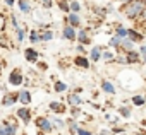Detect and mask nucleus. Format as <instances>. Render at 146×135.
<instances>
[{
  "label": "nucleus",
  "instance_id": "1",
  "mask_svg": "<svg viewBox=\"0 0 146 135\" xmlns=\"http://www.w3.org/2000/svg\"><path fill=\"white\" fill-rule=\"evenodd\" d=\"M115 82L120 86L122 91L127 92H136L144 86V79L137 70L127 69V67H122V69L115 74Z\"/></svg>",
  "mask_w": 146,
  "mask_h": 135
},
{
  "label": "nucleus",
  "instance_id": "2",
  "mask_svg": "<svg viewBox=\"0 0 146 135\" xmlns=\"http://www.w3.org/2000/svg\"><path fill=\"white\" fill-rule=\"evenodd\" d=\"M144 7H146V5L141 2V0H131V2H127V4L119 5V9H117V10H119V14H122V16H124V19L136 22V21L139 19V16L143 14Z\"/></svg>",
  "mask_w": 146,
  "mask_h": 135
},
{
  "label": "nucleus",
  "instance_id": "3",
  "mask_svg": "<svg viewBox=\"0 0 146 135\" xmlns=\"http://www.w3.org/2000/svg\"><path fill=\"white\" fill-rule=\"evenodd\" d=\"M29 21L33 22L35 28H38V29H45V28H52V24H53V16H52L50 10L41 9V7L36 5V7L33 9L31 16H29Z\"/></svg>",
  "mask_w": 146,
  "mask_h": 135
},
{
  "label": "nucleus",
  "instance_id": "4",
  "mask_svg": "<svg viewBox=\"0 0 146 135\" xmlns=\"http://www.w3.org/2000/svg\"><path fill=\"white\" fill-rule=\"evenodd\" d=\"M21 121L16 115H9L4 120H0V135H19L21 132Z\"/></svg>",
  "mask_w": 146,
  "mask_h": 135
},
{
  "label": "nucleus",
  "instance_id": "5",
  "mask_svg": "<svg viewBox=\"0 0 146 135\" xmlns=\"http://www.w3.org/2000/svg\"><path fill=\"white\" fill-rule=\"evenodd\" d=\"M24 79H26V75L23 74L21 69H12L7 75V86L11 89H19L24 86Z\"/></svg>",
  "mask_w": 146,
  "mask_h": 135
},
{
  "label": "nucleus",
  "instance_id": "6",
  "mask_svg": "<svg viewBox=\"0 0 146 135\" xmlns=\"http://www.w3.org/2000/svg\"><path fill=\"white\" fill-rule=\"evenodd\" d=\"M33 123H35L36 130H41V132H45L46 135L55 133L53 125H52V121H50L48 115H38V116H35V118H33Z\"/></svg>",
  "mask_w": 146,
  "mask_h": 135
},
{
  "label": "nucleus",
  "instance_id": "7",
  "mask_svg": "<svg viewBox=\"0 0 146 135\" xmlns=\"http://www.w3.org/2000/svg\"><path fill=\"white\" fill-rule=\"evenodd\" d=\"M14 115L17 116V120L21 121V125L23 126H28V125H31L33 123V109H31V106H19V108H16L14 109Z\"/></svg>",
  "mask_w": 146,
  "mask_h": 135
},
{
  "label": "nucleus",
  "instance_id": "8",
  "mask_svg": "<svg viewBox=\"0 0 146 135\" xmlns=\"http://www.w3.org/2000/svg\"><path fill=\"white\" fill-rule=\"evenodd\" d=\"M46 108H48V111H50L52 115H57V116L67 115V109H69L67 103H65V101H60V99H50L48 104H46Z\"/></svg>",
  "mask_w": 146,
  "mask_h": 135
},
{
  "label": "nucleus",
  "instance_id": "9",
  "mask_svg": "<svg viewBox=\"0 0 146 135\" xmlns=\"http://www.w3.org/2000/svg\"><path fill=\"white\" fill-rule=\"evenodd\" d=\"M23 56H24V62L29 65H36L41 60V53L36 50V46H31V45L23 50Z\"/></svg>",
  "mask_w": 146,
  "mask_h": 135
},
{
  "label": "nucleus",
  "instance_id": "10",
  "mask_svg": "<svg viewBox=\"0 0 146 135\" xmlns=\"http://www.w3.org/2000/svg\"><path fill=\"white\" fill-rule=\"evenodd\" d=\"M76 38H78V29L72 28L69 24H64L60 28V39L65 41V43H76Z\"/></svg>",
  "mask_w": 146,
  "mask_h": 135
},
{
  "label": "nucleus",
  "instance_id": "11",
  "mask_svg": "<svg viewBox=\"0 0 146 135\" xmlns=\"http://www.w3.org/2000/svg\"><path fill=\"white\" fill-rule=\"evenodd\" d=\"M0 104H2L4 108H14L16 104H19V94H17V91H7V92H4V96H2V99H0Z\"/></svg>",
  "mask_w": 146,
  "mask_h": 135
},
{
  "label": "nucleus",
  "instance_id": "12",
  "mask_svg": "<svg viewBox=\"0 0 146 135\" xmlns=\"http://www.w3.org/2000/svg\"><path fill=\"white\" fill-rule=\"evenodd\" d=\"M100 89L103 94L107 96H117L119 94V87H117V82L115 79H103L100 82Z\"/></svg>",
  "mask_w": 146,
  "mask_h": 135
},
{
  "label": "nucleus",
  "instance_id": "13",
  "mask_svg": "<svg viewBox=\"0 0 146 135\" xmlns=\"http://www.w3.org/2000/svg\"><path fill=\"white\" fill-rule=\"evenodd\" d=\"M17 94H19V104L21 106H31L33 104L35 96H33V91L29 87H19Z\"/></svg>",
  "mask_w": 146,
  "mask_h": 135
},
{
  "label": "nucleus",
  "instance_id": "14",
  "mask_svg": "<svg viewBox=\"0 0 146 135\" xmlns=\"http://www.w3.org/2000/svg\"><path fill=\"white\" fill-rule=\"evenodd\" d=\"M76 43H81L84 46H90L93 43V34H91V29L90 28H79L78 29V38H76Z\"/></svg>",
  "mask_w": 146,
  "mask_h": 135
},
{
  "label": "nucleus",
  "instance_id": "15",
  "mask_svg": "<svg viewBox=\"0 0 146 135\" xmlns=\"http://www.w3.org/2000/svg\"><path fill=\"white\" fill-rule=\"evenodd\" d=\"M72 65H74L76 69H79V70H90L93 63H91L88 55H76L72 58Z\"/></svg>",
  "mask_w": 146,
  "mask_h": 135
},
{
  "label": "nucleus",
  "instance_id": "16",
  "mask_svg": "<svg viewBox=\"0 0 146 135\" xmlns=\"http://www.w3.org/2000/svg\"><path fill=\"white\" fill-rule=\"evenodd\" d=\"M28 33H29V28H28V22H23L17 29H14L12 31V34H14V39H16V43L17 45H23L26 39H28Z\"/></svg>",
  "mask_w": 146,
  "mask_h": 135
},
{
  "label": "nucleus",
  "instance_id": "17",
  "mask_svg": "<svg viewBox=\"0 0 146 135\" xmlns=\"http://www.w3.org/2000/svg\"><path fill=\"white\" fill-rule=\"evenodd\" d=\"M64 24H69V26H72V28L79 29V28H83V17H81V14L69 12V14L64 16Z\"/></svg>",
  "mask_w": 146,
  "mask_h": 135
},
{
  "label": "nucleus",
  "instance_id": "18",
  "mask_svg": "<svg viewBox=\"0 0 146 135\" xmlns=\"http://www.w3.org/2000/svg\"><path fill=\"white\" fill-rule=\"evenodd\" d=\"M16 7L21 12V16H24V17H29L33 9H35L33 7V0H16Z\"/></svg>",
  "mask_w": 146,
  "mask_h": 135
},
{
  "label": "nucleus",
  "instance_id": "19",
  "mask_svg": "<svg viewBox=\"0 0 146 135\" xmlns=\"http://www.w3.org/2000/svg\"><path fill=\"white\" fill-rule=\"evenodd\" d=\"M65 103H67V106L70 108V106H83L86 101H84V98L81 96V94H78V92H69L67 96H65V99H64Z\"/></svg>",
  "mask_w": 146,
  "mask_h": 135
},
{
  "label": "nucleus",
  "instance_id": "20",
  "mask_svg": "<svg viewBox=\"0 0 146 135\" xmlns=\"http://www.w3.org/2000/svg\"><path fill=\"white\" fill-rule=\"evenodd\" d=\"M103 45H93L91 48H90V51H88V56H90V60H91V63H100L102 62V51H103Z\"/></svg>",
  "mask_w": 146,
  "mask_h": 135
},
{
  "label": "nucleus",
  "instance_id": "21",
  "mask_svg": "<svg viewBox=\"0 0 146 135\" xmlns=\"http://www.w3.org/2000/svg\"><path fill=\"white\" fill-rule=\"evenodd\" d=\"M48 118H50V121H52V125H53V130L55 132H65V128H67V123H65V118H62V116H57V115H48Z\"/></svg>",
  "mask_w": 146,
  "mask_h": 135
},
{
  "label": "nucleus",
  "instance_id": "22",
  "mask_svg": "<svg viewBox=\"0 0 146 135\" xmlns=\"http://www.w3.org/2000/svg\"><path fill=\"white\" fill-rule=\"evenodd\" d=\"M65 123H67V128H65V133L67 135H78V130L81 126V121L79 120H74V118L67 116L65 118Z\"/></svg>",
  "mask_w": 146,
  "mask_h": 135
},
{
  "label": "nucleus",
  "instance_id": "23",
  "mask_svg": "<svg viewBox=\"0 0 146 135\" xmlns=\"http://www.w3.org/2000/svg\"><path fill=\"white\" fill-rule=\"evenodd\" d=\"M115 113H117L122 120H131V118H132V106H131V104H124V103H120V104L117 106Z\"/></svg>",
  "mask_w": 146,
  "mask_h": 135
},
{
  "label": "nucleus",
  "instance_id": "24",
  "mask_svg": "<svg viewBox=\"0 0 146 135\" xmlns=\"http://www.w3.org/2000/svg\"><path fill=\"white\" fill-rule=\"evenodd\" d=\"M129 103H131V106H134V108H144V106H146V98H144V94H141V92H132L131 98H129Z\"/></svg>",
  "mask_w": 146,
  "mask_h": 135
},
{
  "label": "nucleus",
  "instance_id": "25",
  "mask_svg": "<svg viewBox=\"0 0 146 135\" xmlns=\"http://www.w3.org/2000/svg\"><path fill=\"white\" fill-rule=\"evenodd\" d=\"M127 38L134 43H143L144 41V33L139 29V28H129L127 31Z\"/></svg>",
  "mask_w": 146,
  "mask_h": 135
},
{
  "label": "nucleus",
  "instance_id": "26",
  "mask_svg": "<svg viewBox=\"0 0 146 135\" xmlns=\"http://www.w3.org/2000/svg\"><path fill=\"white\" fill-rule=\"evenodd\" d=\"M125 56H127V63H129V67H132V65H141V63H143V58H141V55H139L137 50L125 51Z\"/></svg>",
  "mask_w": 146,
  "mask_h": 135
},
{
  "label": "nucleus",
  "instance_id": "27",
  "mask_svg": "<svg viewBox=\"0 0 146 135\" xmlns=\"http://www.w3.org/2000/svg\"><path fill=\"white\" fill-rule=\"evenodd\" d=\"M40 38H41V43H52L57 38V33L52 28H45V29H40Z\"/></svg>",
  "mask_w": 146,
  "mask_h": 135
},
{
  "label": "nucleus",
  "instance_id": "28",
  "mask_svg": "<svg viewBox=\"0 0 146 135\" xmlns=\"http://www.w3.org/2000/svg\"><path fill=\"white\" fill-rule=\"evenodd\" d=\"M28 43H31V46L41 45V38H40V29H38V28H29V33H28Z\"/></svg>",
  "mask_w": 146,
  "mask_h": 135
},
{
  "label": "nucleus",
  "instance_id": "29",
  "mask_svg": "<svg viewBox=\"0 0 146 135\" xmlns=\"http://www.w3.org/2000/svg\"><path fill=\"white\" fill-rule=\"evenodd\" d=\"M115 55H117V51L115 50H112V48H103V51H102V62L103 63H107V65H110V63H113L115 62Z\"/></svg>",
  "mask_w": 146,
  "mask_h": 135
},
{
  "label": "nucleus",
  "instance_id": "30",
  "mask_svg": "<svg viewBox=\"0 0 146 135\" xmlns=\"http://www.w3.org/2000/svg\"><path fill=\"white\" fill-rule=\"evenodd\" d=\"M52 91L55 94H65L69 91V84L64 82V81H60V79H55L53 84H52Z\"/></svg>",
  "mask_w": 146,
  "mask_h": 135
},
{
  "label": "nucleus",
  "instance_id": "31",
  "mask_svg": "<svg viewBox=\"0 0 146 135\" xmlns=\"http://www.w3.org/2000/svg\"><path fill=\"white\" fill-rule=\"evenodd\" d=\"M84 9H86V5H84L83 0H70V2H69V10L70 12L81 14V12H84Z\"/></svg>",
  "mask_w": 146,
  "mask_h": 135
},
{
  "label": "nucleus",
  "instance_id": "32",
  "mask_svg": "<svg viewBox=\"0 0 146 135\" xmlns=\"http://www.w3.org/2000/svg\"><path fill=\"white\" fill-rule=\"evenodd\" d=\"M67 115H69L70 118H74V120H79V121H81V118H83L84 111H83V108H81V106H70V108L67 109Z\"/></svg>",
  "mask_w": 146,
  "mask_h": 135
},
{
  "label": "nucleus",
  "instance_id": "33",
  "mask_svg": "<svg viewBox=\"0 0 146 135\" xmlns=\"http://www.w3.org/2000/svg\"><path fill=\"white\" fill-rule=\"evenodd\" d=\"M127 31H129V26H125L122 22H117L113 26V34L119 38H127Z\"/></svg>",
  "mask_w": 146,
  "mask_h": 135
},
{
  "label": "nucleus",
  "instance_id": "34",
  "mask_svg": "<svg viewBox=\"0 0 146 135\" xmlns=\"http://www.w3.org/2000/svg\"><path fill=\"white\" fill-rule=\"evenodd\" d=\"M131 50H136V43H134V41H131L129 38H122L120 46H119V51L125 53V51H131Z\"/></svg>",
  "mask_w": 146,
  "mask_h": 135
},
{
  "label": "nucleus",
  "instance_id": "35",
  "mask_svg": "<svg viewBox=\"0 0 146 135\" xmlns=\"http://www.w3.org/2000/svg\"><path fill=\"white\" fill-rule=\"evenodd\" d=\"M91 12H93V16H96L98 19H105L107 16H108V12H107V5H91Z\"/></svg>",
  "mask_w": 146,
  "mask_h": 135
},
{
  "label": "nucleus",
  "instance_id": "36",
  "mask_svg": "<svg viewBox=\"0 0 146 135\" xmlns=\"http://www.w3.org/2000/svg\"><path fill=\"white\" fill-rule=\"evenodd\" d=\"M7 24H9V26H11V29L14 31V29H17L23 22L19 21V16H17V14L11 12V14H7Z\"/></svg>",
  "mask_w": 146,
  "mask_h": 135
},
{
  "label": "nucleus",
  "instance_id": "37",
  "mask_svg": "<svg viewBox=\"0 0 146 135\" xmlns=\"http://www.w3.org/2000/svg\"><path fill=\"white\" fill-rule=\"evenodd\" d=\"M120 41H122V38H119V36H115V34H112V36H108V39H107V48H112V50H115V51H119V46H120Z\"/></svg>",
  "mask_w": 146,
  "mask_h": 135
},
{
  "label": "nucleus",
  "instance_id": "38",
  "mask_svg": "<svg viewBox=\"0 0 146 135\" xmlns=\"http://www.w3.org/2000/svg\"><path fill=\"white\" fill-rule=\"evenodd\" d=\"M103 118H105V121H108V123H110L108 126H112V125H119V121L122 120L117 113H112V111H110V113H108V111H105V113H103Z\"/></svg>",
  "mask_w": 146,
  "mask_h": 135
},
{
  "label": "nucleus",
  "instance_id": "39",
  "mask_svg": "<svg viewBox=\"0 0 146 135\" xmlns=\"http://www.w3.org/2000/svg\"><path fill=\"white\" fill-rule=\"evenodd\" d=\"M115 65H119L120 69L122 67H129V63H127V56H125V53H122V51H117V55H115V62H113Z\"/></svg>",
  "mask_w": 146,
  "mask_h": 135
},
{
  "label": "nucleus",
  "instance_id": "40",
  "mask_svg": "<svg viewBox=\"0 0 146 135\" xmlns=\"http://www.w3.org/2000/svg\"><path fill=\"white\" fill-rule=\"evenodd\" d=\"M55 7L62 12V14H69V2L67 0H55Z\"/></svg>",
  "mask_w": 146,
  "mask_h": 135
},
{
  "label": "nucleus",
  "instance_id": "41",
  "mask_svg": "<svg viewBox=\"0 0 146 135\" xmlns=\"http://www.w3.org/2000/svg\"><path fill=\"white\" fill-rule=\"evenodd\" d=\"M36 4H38V7H41V9L52 10V9L55 7V0H36Z\"/></svg>",
  "mask_w": 146,
  "mask_h": 135
},
{
  "label": "nucleus",
  "instance_id": "42",
  "mask_svg": "<svg viewBox=\"0 0 146 135\" xmlns=\"http://www.w3.org/2000/svg\"><path fill=\"white\" fill-rule=\"evenodd\" d=\"M74 51H76V55H88L86 46H84V45H81V43H78V45L74 46Z\"/></svg>",
  "mask_w": 146,
  "mask_h": 135
},
{
  "label": "nucleus",
  "instance_id": "43",
  "mask_svg": "<svg viewBox=\"0 0 146 135\" xmlns=\"http://www.w3.org/2000/svg\"><path fill=\"white\" fill-rule=\"evenodd\" d=\"M110 128H112L113 135H119V133H124V132H127V128H125V126H122V125H112Z\"/></svg>",
  "mask_w": 146,
  "mask_h": 135
},
{
  "label": "nucleus",
  "instance_id": "44",
  "mask_svg": "<svg viewBox=\"0 0 146 135\" xmlns=\"http://www.w3.org/2000/svg\"><path fill=\"white\" fill-rule=\"evenodd\" d=\"M95 133V130H91V128H88V126H79V130H78V135H93Z\"/></svg>",
  "mask_w": 146,
  "mask_h": 135
},
{
  "label": "nucleus",
  "instance_id": "45",
  "mask_svg": "<svg viewBox=\"0 0 146 135\" xmlns=\"http://www.w3.org/2000/svg\"><path fill=\"white\" fill-rule=\"evenodd\" d=\"M36 69H38V70H41V72H45V70H48V63H46V62H43V60H40V62L36 63Z\"/></svg>",
  "mask_w": 146,
  "mask_h": 135
},
{
  "label": "nucleus",
  "instance_id": "46",
  "mask_svg": "<svg viewBox=\"0 0 146 135\" xmlns=\"http://www.w3.org/2000/svg\"><path fill=\"white\" fill-rule=\"evenodd\" d=\"M7 29V17L0 14V31H5Z\"/></svg>",
  "mask_w": 146,
  "mask_h": 135
},
{
  "label": "nucleus",
  "instance_id": "47",
  "mask_svg": "<svg viewBox=\"0 0 146 135\" xmlns=\"http://www.w3.org/2000/svg\"><path fill=\"white\" fill-rule=\"evenodd\" d=\"M137 51H139L141 58L144 60V58H146V45H144V43H143V45H139V46H137Z\"/></svg>",
  "mask_w": 146,
  "mask_h": 135
},
{
  "label": "nucleus",
  "instance_id": "48",
  "mask_svg": "<svg viewBox=\"0 0 146 135\" xmlns=\"http://www.w3.org/2000/svg\"><path fill=\"white\" fill-rule=\"evenodd\" d=\"M98 133H100V135H113V132H112L110 126H108V128H100Z\"/></svg>",
  "mask_w": 146,
  "mask_h": 135
},
{
  "label": "nucleus",
  "instance_id": "49",
  "mask_svg": "<svg viewBox=\"0 0 146 135\" xmlns=\"http://www.w3.org/2000/svg\"><path fill=\"white\" fill-rule=\"evenodd\" d=\"M2 2H4L9 9H14V7H16V0H2Z\"/></svg>",
  "mask_w": 146,
  "mask_h": 135
},
{
  "label": "nucleus",
  "instance_id": "50",
  "mask_svg": "<svg viewBox=\"0 0 146 135\" xmlns=\"http://www.w3.org/2000/svg\"><path fill=\"white\" fill-rule=\"evenodd\" d=\"M132 135H146V128H144V126H141V128H136Z\"/></svg>",
  "mask_w": 146,
  "mask_h": 135
},
{
  "label": "nucleus",
  "instance_id": "51",
  "mask_svg": "<svg viewBox=\"0 0 146 135\" xmlns=\"http://www.w3.org/2000/svg\"><path fill=\"white\" fill-rule=\"evenodd\" d=\"M83 91H84V87H81V86H78V87L74 89V92H78V94H83Z\"/></svg>",
  "mask_w": 146,
  "mask_h": 135
},
{
  "label": "nucleus",
  "instance_id": "52",
  "mask_svg": "<svg viewBox=\"0 0 146 135\" xmlns=\"http://www.w3.org/2000/svg\"><path fill=\"white\" fill-rule=\"evenodd\" d=\"M115 2H119V5H122V4H127V2H131V0H115Z\"/></svg>",
  "mask_w": 146,
  "mask_h": 135
},
{
  "label": "nucleus",
  "instance_id": "53",
  "mask_svg": "<svg viewBox=\"0 0 146 135\" xmlns=\"http://www.w3.org/2000/svg\"><path fill=\"white\" fill-rule=\"evenodd\" d=\"M36 135H46L45 132H41V130H36Z\"/></svg>",
  "mask_w": 146,
  "mask_h": 135
},
{
  "label": "nucleus",
  "instance_id": "54",
  "mask_svg": "<svg viewBox=\"0 0 146 135\" xmlns=\"http://www.w3.org/2000/svg\"><path fill=\"white\" fill-rule=\"evenodd\" d=\"M141 125H143V126L146 128V118H143V121H141Z\"/></svg>",
  "mask_w": 146,
  "mask_h": 135
},
{
  "label": "nucleus",
  "instance_id": "55",
  "mask_svg": "<svg viewBox=\"0 0 146 135\" xmlns=\"http://www.w3.org/2000/svg\"><path fill=\"white\" fill-rule=\"evenodd\" d=\"M19 135H28V133L26 132H19Z\"/></svg>",
  "mask_w": 146,
  "mask_h": 135
},
{
  "label": "nucleus",
  "instance_id": "56",
  "mask_svg": "<svg viewBox=\"0 0 146 135\" xmlns=\"http://www.w3.org/2000/svg\"><path fill=\"white\" fill-rule=\"evenodd\" d=\"M119 135H131V133H127V132H124V133H119Z\"/></svg>",
  "mask_w": 146,
  "mask_h": 135
},
{
  "label": "nucleus",
  "instance_id": "57",
  "mask_svg": "<svg viewBox=\"0 0 146 135\" xmlns=\"http://www.w3.org/2000/svg\"><path fill=\"white\" fill-rule=\"evenodd\" d=\"M143 65H144V67H146V58H144V60H143Z\"/></svg>",
  "mask_w": 146,
  "mask_h": 135
},
{
  "label": "nucleus",
  "instance_id": "58",
  "mask_svg": "<svg viewBox=\"0 0 146 135\" xmlns=\"http://www.w3.org/2000/svg\"><path fill=\"white\" fill-rule=\"evenodd\" d=\"M141 2H143V4H144V5H146V0H141Z\"/></svg>",
  "mask_w": 146,
  "mask_h": 135
},
{
  "label": "nucleus",
  "instance_id": "59",
  "mask_svg": "<svg viewBox=\"0 0 146 135\" xmlns=\"http://www.w3.org/2000/svg\"><path fill=\"white\" fill-rule=\"evenodd\" d=\"M93 135H100V133H93Z\"/></svg>",
  "mask_w": 146,
  "mask_h": 135
},
{
  "label": "nucleus",
  "instance_id": "60",
  "mask_svg": "<svg viewBox=\"0 0 146 135\" xmlns=\"http://www.w3.org/2000/svg\"><path fill=\"white\" fill-rule=\"evenodd\" d=\"M144 98H146V92H144Z\"/></svg>",
  "mask_w": 146,
  "mask_h": 135
},
{
  "label": "nucleus",
  "instance_id": "61",
  "mask_svg": "<svg viewBox=\"0 0 146 135\" xmlns=\"http://www.w3.org/2000/svg\"><path fill=\"white\" fill-rule=\"evenodd\" d=\"M67 2H70V0H67Z\"/></svg>",
  "mask_w": 146,
  "mask_h": 135
}]
</instances>
